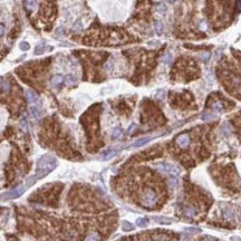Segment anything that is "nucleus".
Returning a JSON list of instances; mask_svg holds the SVG:
<instances>
[{
  "label": "nucleus",
  "instance_id": "nucleus-15",
  "mask_svg": "<svg viewBox=\"0 0 241 241\" xmlns=\"http://www.w3.org/2000/svg\"><path fill=\"white\" fill-rule=\"evenodd\" d=\"M45 47H46V45L44 43H40L39 45H37L35 48V55H41L45 52Z\"/></svg>",
  "mask_w": 241,
  "mask_h": 241
},
{
  "label": "nucleus",
  "instance_id": "nucleus-8",
  "mask_svg": "<svg viewBox=\"0 0 241 241\" xmlns=\"http://www.w3.org/2000/svg\"><path fill=\"white\" fill-rule=\"evenodd\" d=\"M85 241H101V235L96 231L90 232V233L86 235Z\"/></svg>",
  "mask_w": 241,
  "mask_h": 241
},
{
  "label": "nucleus",
  "instance_id": "nucleus-19",
  "mask_svg": "<svg viewBox=\"0 0 241 241\" xmlns=\"http://www.w3.org/2000/svg\"><path fill=\"white\" fill-rule=\"evenodd\" d=\"M115 154H116V151H114V150H108V151H106L105 153H104L103 159H104V160H108V159L113 158Z\"/></svg>",
  "mask_w": 241,
  "mask_h": 241
},
{
  "label": "nucleus",
  "instance_id": "nucleus-22",
  "mask_svg": "<svg viewBox=\"0 0 241 241\" xmlns=\"http://www.w3.org/2000/svg\"><path fill=\"white\" fill-rule=\"evenodd\" d=\"M222 108H223V106L220 102H216L213 104V109L216 112H222Z\"/></svg>",
  "mask_w": 241,
  "mask_h": 241
},
{
  "label": "nucleus",
  "instance_id": "nucleus-12",
  "mask_svg": "<svg viewBox=\"0 0 241 241\" xmlns=\"http://www.w3.org/2000/svg\"><path fill=\"white\" fill-rule=\"evenodd\" d=\"M24 186H18L17 189H15V190H13V191L10 192L9 194V197L10 198H17V197H19V195H21V193L24 192Z\"/></svg>",
  "mask_w": 241,
  "mask_h": 241
},
{
  "label": "nucleus",
  "instance_id": "nucleus-4",
  "mask_svg": "<svg viewBox=\"0 0 241 241\" xmlns=\"http://www.w3.org/2000/svg\"><path fill=\"white\" fill-rule=\"evenodd\" d=\"M190 143H191V139H190V136L188 134H181V135L176 137V144L181 148L188 147L190 145Z\"/></svg>",
  "mask_w": 241,
  "mask_h": 241
},
{
  "label": "nucleus",
  "instance_id": "nucleus-28",
  "mask_svg": "<svg viewBox=\"0 0 241 241\" xmlns=\"http://www.w3.org/2000/svg\"><path fill=\"white\" fill-rule=\"evenodd\" d=\"M3 34H5V25H3V24H0V38L2 37Z\"/></svg>",
  "mask_w": 241,
  "mask_h": 241
},
{
  "label": "nucleus",
  "instance_id": "nucleus-25",
  "mask_svg": "<svg viewBox=\"0 0 241 241\" xmlns=\"http://www.w3.org/2000/svg\"><path fill=\"white\" fill-rule=\"evenodd\" d=\"M162 29H163L162 24H161V22H156V24H155V30H156V33H158V34H161V33H162Z\"/></svg>",
  "mask_w": 241,
  "mask_h": 241
},
{
  "label": "nucleus",
  "instance_id": "nucleus-29",
  "mask_svg": "<svg viewBox=\"0 0 241 241\" xmlns=\"http://www.w3.org/2000/svg\"><path fill=\"white\" fill-rule=\"evenodd\" d=\"M134 128H135V124H132V125H131V126H130V128H128V130H127V133L130 134L131 132H132V131L134 130Z\"/></svg>",
  "mask_w": 241,
  "mask_h": 241
},
{
  "label": "nucleus",
  "instance_id": "nucleus-11",
  "mask_svg": "<svg viewBox=\"0 0 241 241\" xmlns=\"http://www.w3.org/2000/svg\"><path fill=\"white\" fill-rule=\"evenodd\" d=\"M197 212H198V211L195 210L194 208H192V207H186V208H184V210H183V213H184V216H189V218L194 216L195 214H197Z\"/></svg>",
  "mask_w": 241,
  "mask_h": 241
},
{
  "label": "nucleus",
  "instance_id": "nucleus-7",
  "mask_svg": "<svg viewBox=\"0 0 241 241\" xmlns=\"http://www.w3.org/2000/svg\"><path fill=\"white\" fill-rule=\"evenodd\" d=\"M26 98H27L28 103L35 104V103L38 101V95H37V93L34 92L33 90H26Z\"/></svg>",
  "mask_w": 241,
  "mask_h": 241
},
{
  "label": "nucleus",
  "instance_id": "nucleus-31",
  "mask_svg": "<svg viewBox=\"0 0 241 241\" xmlns=\"http://www.w3.org/2000/svg\"><path fill=\"white\" fill-rule=\"evenodd\" d=\"M231 241H241L240 238H238V237H232L231 238Z\"/></svg>",
  "mask_w": 241,
  "mask_h": 241
},
{
  "label": "nucleus",
  "instance_id": "nucleus-20",
  "mask_svg": "<svg viewBox=\"0 0 241 241\" xmlns=\"http://www.w3.org/2000/svg\"><path fill=\"white\" fill-rule=\"evenodd\" d=\"M19 48H20L22 52H27V50L30 49V45H29L27 41H21L20 45H19Z\"/></svg>",
  "mask_w": 241,
  "mask_h": 241
},
{
  "label": "nucleus",
  "instance_id": "nucleus-9",
  "mask_svg": "<svg viewBox=\"0 0 241 241\" xmlns=\"http://www.w3.org/2000/svg\"><path fill=\"white\" fill-rule=\"evenodd\" d=\"M153 220L155 222L160 223V224H171L172 223V220L169 219V218H164V216H154Z\"/></svg>",
  "mask_w": 241,
  "mask_h": 241
},
{
  "label": "nucleus",
  "instance_id": "nucleus-3",
  "mask_svg": "<svg viewBox=\"0 0 241 241\" xmlns=\"http://www.w3.org/2000/svg\"><path fill=\"white\" fill-rule=\"evenodd\" d=\"M156 167L160 171L166 172V173H173V174L179 173V171H178V169L175 166H173L170 163H166V162H159V163H156Z\"/></svg>",
  "mask_w": 241,
  "mask_h": 241
},
{
  "label": "nucleus",
  "instance_id": "nucleus-18",
  "mask_svg": "<svg viewBox=\"0 0 241 241\" xmlns=\"http://www.w3.org/2000/svg\"><path fill=\"white\" fill-rule=\"evenodd\" d=\"M148 223V220L145 219V218H139V219L136 220V226L137 227H141V228H143V227H146Z\"/></svg>",
  "mask_w": 241,
  "mask_h": 241
},
{
  "label": "nucleus",
  "instance_id": "nucleus-26",
  "mask_svg": "<svg viewBox=\"0 0 241 241\" xmlns=\"http://www.w3.org/2000/svg\"><path fill=\"white\" fill-rule=\"evenodd\" d=\"M212 118H213V115L210 114V113H207V114L202 115V120H211Z\"/></svg>",
  "mask_w": 241,
  "mask_h": 241
},
{
  "label": "nucleus",
  "instance_id": "nucleus-1",
  "mask_svg": "<svg viewBox=\"0 0 241 241\" xmlns=\"http://www.w3.org/2000/svg\"><path fill=\"white\" fill-rule=\"evenodd\" d=\"M57 166V160L52 155H44L38 160L37 163V173L35 175V181L37 179L45 178Z\"/></svg>",
  "mask_w": 241,
  "mask_h": 241
},
{
  "label": "nucleus",
  "instance_id": "nucleus-23",
  "mask_svg": "<svg viewBox=\"0 0 241 241\" xmlns=\"http://www.w3.org/2000/svg\"><path fill=\"white\" fill-rule=\"evenodd\" d=\"M169 182H170V184H171L172 188H174V186H176L178 184H179V181H178V179H176L175 176H171L170 180H169Z\"/></svg>",
  "mask_w": 241,
  "mask_h": 241
},
{
  "label": "nucleus",
  "instance_id": "nucleus-2",
  "mask_svg": "<svg viewBox=\"0 0 241 241\" xmlns=\"http://www.w3.org/2000/svg\"><path fill=\"white\" fill-rule=\"evenodd\" d=\"M141 204L145 208H153L159 203V195L153 189H145L140 195Z\"/></svg>",
  "mask_w": 241,
  "mask_h": 241
},
{
  "label": "nucleus",
  "instance_id": "nucleus-27",
  "mask_svg": "<svg viewBox=\"0 0 241 241\" xmlns=\"http://www.w3.org/2000/svg\"><path fill=\"white\" fill-rule=\"evenodd\" d=\"M186 232H191V233H198V232H200L201 230H200V229H197V228H186Z\"/></svg>",
  "mask_w": 241,
  "mask_h": 241
},
{
  "label": "nucleus",
  "instance_id": "nucleus-32",
  "mask_svg": "<svg viewBox=\"0 0 241 241\" xmlns=\"http://www.w3.org/2000/svg\"><path fill=\"white\" fill-rule=\"evenodd\" d=\"M201 241H211V239L210 238H204V239H202Z\"/></svg>",
  "mask_w": 241,
  "mask_h": 241
},
{
  "label": "nucleus",
  "instance_id": "nucleus-10",
  "mask_svg": "<svg viewBox=\"0 0 241 241\" xmlns=\"http://www.w3.org/2000/svg\"><path fill=\"white\" fill-rule=\"evenodd\" d=\"M64 83H65L67 86H74V85H76V83H77V79H76L75 76H73V75H67L65 77Z\"/></svg>",
  "mask_w": 241,
  "mask_h": 241
},
{
  "label": "nucleus",
  "instance_id": "nucleus-30",
  "mask_svg": "<svg viewBox=\"0 0 241 241\" xmlns=\"http://www.w3.org/2000/svg\"><path fill=\"white\" fill-rule=\"evenodd\" d=\"M171 58H172V57H171V55H167L166 57L164 58V62H165V63H170Z\"/></svg>",
  "mask_w": 241,
  "mask_h": 241
},
{
  "label": "nucleus",
  "instance_id": "nucleus-6",
  "mask_svg": "<svg viewBox=\"0 0 241 241\" xmlns=\"http://www.w3.org/2000/svg\"><path fill=\"white\" fill-rule=\"evenodd\" d=\"M64 80H65V77H64L63 75L57 74L50 79V85L53 87H59L63 83H64Z\"/></svg>",
  "mask_w": 241,
  "mask_h": 241
},
{
  "label": "nucleus",
  "instance_id": "nucleus-17",
  "mask_svg": "<svg viewBox=\"0 0 241 241\" xmlns=\"http://www.w3.org/2000/svg\"><path fill=\"white\" fill-rule=\"evenodd\" d=\"M10 90V85L6 80H0V90L2 92H8Z\"/></svg>",
  "mask_w": 241,
  "mask_h": 241
},
{
  "label": "nucleus",
  "instance_id": "nucleus-21",
  "mask_svg": "<svg viewBox=\"0 0 241 241\" xmlns=\"http://www.w3.org/2000/svg\"><path fill=\"white\" fill-rule=\"evenodd\" d=\"M120 134H122V130H120V127H116V128H114V131H113V134H112V137L113 139H118L120 136Z\"/></svg>",
  "mask_w": 241,
  "mask_h": 241
},
{
  "label": "nucleus",
  "instance_id": "nucleus-13",
  "mask_svg": "<svg viewBox=\"0 0 241 241\" xmlns=\"http://www.w3.org/2000/svg\"><path fill=\"white\" fill-rule=\"evenodd\" d=\"M150 137H142V139H140V140H137L135 143L133 144V146L134 147H140V146H142V145H144V144H146V143L150 141Z\"/></svg>",
  "mask_w": 241,
  "mask_h": 241
},
{
  "label": "nucleus",
  "instance_id": "nucleus-14",
  "mask_svg": "<svg viewBox=\"0 0 241 241\" xmlns=\"http://www.w3.org/2000/svg\"><path fill=\"white\" fill-rule=\"evenodd\" d=\"M30 114L33 117L35 118H39L40 116H41V112L39 111V108L36 107V106H33V107L30 108Z\"/></svg>",
  "mask_w": 241,
  "mask_h": 241
},
{
  "label": "nucleus",
  "instance_id": "nucleus-24",
  "mask_svg": "<svg viewBox=\"0 0 241 241\" xmlns=\"http://www.w3.org/2000/svg\"><path fill=\"white\" fill-rule=\"evenodd\" d=\"M233 216H235V213H233L231 210H226V211H224V218H226V219H228V220L233 219Z\"/></svg>",
  "mask_w": 241,
  "mask_h": 241
},
{
  "label": "nucleus",
  "instance_id": "nucleus-5",
  "mask_svg": "<svg viewBox=\"0 0 241 241\" xmlns=\"http://www.w3.org/2000/svg\"><path fill=\"white\" fill-rule=\"evenodd\" d=\"M24 5L28 13H35L39 7V0H24Z\"/></svg>",
  "mask_w": 241,
  "mask_h": 241
},
{
  "label": "nucleus",
  "instance_id": "nucleus-16",
  "mask_svg": "<svg viewBox=\"0 0 241 241\" xmlns=\"http://www.w3.org/2000/svg\"><path fill=\"white\" fill-rule=\"evenodd\" d=\"M122 228H123L124 231H132L134 229V226L132 223L128 222V221H123L122 222Z\"/></svg>",
  "mask_w": 241,
  "mask_h": 241
}]
</instances>
